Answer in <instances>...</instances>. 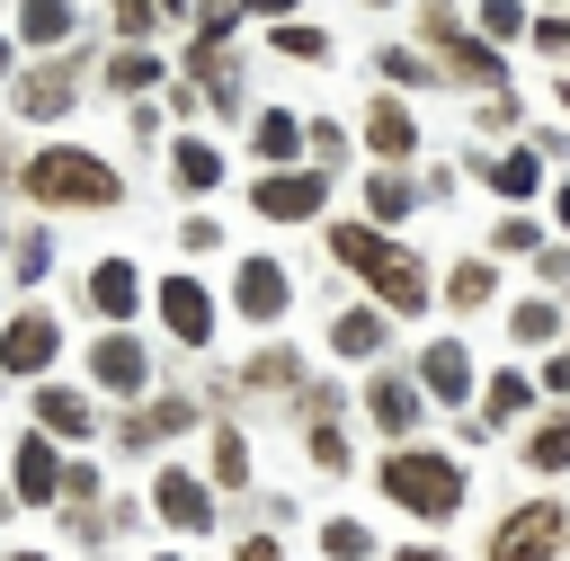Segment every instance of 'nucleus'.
Segmentation results:
<instances>
[{
	"instance_id": "39448f33",
	"label": "nucleus",
	"mask_w": 570,
	"mask_h": 561,
	"mask_svg": "<svg viewBox=\"0 0 570 561\" xmlns=\"http://www.w3.org/2000/svg\"><path fill=\"white\" fill-rule=\"evenodd\" d=\"M80 71H89V62H80V53L62 45V53L45 62V71H27V80H18V116H62V107H71V80H80Z\"/></svg>"
},
{
	"instance_id": "a211bd4d",
	"label": "nucleus",
	"mask_w": 570,
	"mask_h": 561,
	"mask_svg": "<svg viewBox=\"0 0 570 561\" xmlns=\"http://www.w3.org/2000/svg\"><path fill=\"white\" fill-rule=\"evenodd\" d=\"M18 490H27V499H53V490H62V463H53V445H45L36 427H27V445H18Z\"/></svg>"
},
{
	"instance_id": "4468645a",
	"label": "nucleus",
	"mask_w": 570,
	"mask_h": 561,
	"mask_svg": "<svg viewBox=\"0 0 570 561\" xmlns=\"http://www.w3.org/2000/svg\"><path fill=\"white\" fill-rule=\"evenodd\" d=\"M89 374H98L107 392H142V347H134V338H98V347H89Z\"/></svg>"
},
{
	"instance_id": "dca6fc26",
	"label": "nucleus",
	"mask_w": 570,
	"mask_h": 561,
	"mask_svg": "<svg viewBox=\"0 0 570 561\" xmlns=\"http://www.w3.org/2000/svg\"><path fill=\"white\" fill-rule=\"evenodd\" d=\"M134 294H142V276H134L125 258H98V267H89V303H98L107 321H116V312H134Z\"/></svg>"
},
{
	"instance_id": "f8f14e48",
	"label": "nucleus",
	"mask_w": 570,
	"mask_h": 561,
	"mask_svg": "<svg viewBox=\"0 0 570 561\" xmlns=\"http://www.w3.org/2000/svg\"><path fill=\"white\" fill-rule=\"evenodd\" d=\"M160 321H169V329H178V338L196 347V338L214 329V303H205V285H187V276H169V285H160Z\"/></svg>"
},
{
	"instance_id": "ea45409f",
	"label": "nucleus",
	"mask_w": 570,
	"mask_h": 561,
	"mask_svg": "<svg viewBox=\"0 0 570 561\" xmlns=\"http://www.w3.org/2000/svg\"><path fill=\"white\" fill-rule=\"evenodd\" d=\"M561 107H570V80H561Z\"/></svg>"
},
{
	"instance_id": "6e6552de",
	"label": "nucleus",
	"mask_w": 570,
	"mask_h": 561,
	"mask_svg": "<svg viewBox=\"0 0 570 561\" xmlns=\"http://www.w3.org/2000/svg\"><path fill=\"white\" fill-rule=\"evenodd\" d=\"M365 276H374V294H383L392 312H419V303H428V276H419L401 249H374V258H365Z\"/></svg>"
},
{
	"instance_id": "9d476101",
	"label": "nucleus",
	"mask_w": 570,
	"mask_h": 561,
	"mask_svg": "<svg viewBox=\"0 0 570 561\" xmlns=\"http://www.w3.org/2000/svg\"><path fill=\"white\" fill-rule=\"evenodd\" d=\"M365 142H374L383 160H401V151H419V116H410L401 98H374V107H365Z\"/></svg>"
},
{
	"instance_id": "2eb2a0df",
	"label": "nucleus",
	"mask_w": 570,
	"mask_h": 561,
	"mask_svg": "<svg viewBox=\"0 0 570 561\" xmlns=\"http://www.w3.org/2000/svg\"><path fill=\"white\" fill-rule=\"evenodd\" d=\"M419 374H428V392H436V401H463V392H472V356H463L454 338H436V347L419 356Z\"/></svg>"
},
{
	"instance_id": "bb28decb",
	"label": "nucleus",
	"mask_w": 570,
	"mask_h": 561,
	"mask_svg": "<svg viewBox=\"0 0 570 561\" xmlns=\"http://www.w3.org/2000/svg\"><path fill=\"white\" fill-rule=\"evenodd\" d=\"M508 329H517V338H552L561 321H552V303H517V312H508Z\"/></svg>"
},
{
	"instance_id": "f3484780",
	"label": "nucleus",
	"mask_w": 570,
	"mask_h": 561,
	"mask_svg": "<svg viewBox=\"0 0 570 561\" xmlns=\"http://www.w3.org/2000/svg\"><path fill=\"white\" fill-rule=\"evenodd\" d=\"M53 356V321H9V338H0V365L9 374H36Z\"/></svg>"
},
{
	"instance_id": "5701e85b",
	"label": "nucleus",
	"mask_w": 570,
	"mask_h": 561,
	"mask_svg": "<svg viewBox=\"0 0 570 561\" xmlns=\"http://www.w3.org/2000/svg\"><path fill=\"white\" fill-rule=\"evenodd\" d=\"M525 27H534V18H525V0H481V36H490V45H517Z\"/></svg>"
},
{
	"instance_id": "f704fd0d",
	"label": "nucleus",
	"mask_w": 570,
	"mask_h": 561,
	"mask_svg": "<svg viewBox=\"0 0 570 561\" xmlns=\"http://www.w3.org/2000/svg\"><path fill=\"white\" fill-rule=\"evenodd\" d=\"M240 18H294V0H240Z\"/></svg>"
},
{
	"instance_id": "cd10ccee",
	"label": "nucleus",
	"mask_w": 570,
	"mask_h": 561,
	"mask_svg": "<svg viewBox=\"0 0 570 561\" xmlns=\"http://www.w3.org/2000/svg\"><path fill=\"white\" fill-rule=\"evenodd\" d=\"M374 338H383V321H374V312H347V321H338V347H347V356H365Z\"/></svg>"
},
{
	"instance_id": "0eeeda50",
	"label": "nucleus",
	"mask_w": 570,
	"mask_h": 561,
	"mask_svg": "<svg viewBox=\"0 0 570 561\" xmlns=\"http://www.w3.org/2000/svg\"><path fill=\"white\" fill-rule=\"evenodd\" d=\"M552 543H561V508H517L490 561H552Z\"/></svg>"
},
{
	"instance_id": "b1692460",
	"label": "nucleus",
	"mask_w": 570,
	"mask_h": 561,
	"mask_svg": "<svg viewBox=\"0 0 570 561\" xmlns=\"http://www.w3.org/2000/svg\"><path fill=\"white\" fill-rule=\"evenodd\" d=\"M36 419L62 427V436H80V427H89V401H71V392H36Z\"/></svg>"
},
{
	"instance_id": "9b49d317",
	"label": "nucleus",
	"mask_w": 570,
	"mask_h": 561,
	"mask_svg": "<svg viewBox=\"0 0 570 561\" xmlns=\"http://www.w3.org/2000/svg\"><path fill=\"white\" fill-rule=\"evenodd\" d=\"M169 187H187V196L223 187V151H214L205 134H178V151H169Z\"/></svg>"
},
{
	"instance_id": "aec40b11",
	"label": "nucleus",
	"mask_w": 570,
	"mask_h": 561,
	"mask_svg": "<svg viewBox=\"0 0 570 561\" xmlns=\"http://www.w3.org/2000/svg\"><path fill=\"white\" fill-rule=\"evenodd\" d=\"M490 187H499V196H534V187H543V160H534V142H517L508 160H490Z\"/></svg>"
},
{
	"instance_id": "1a4fd4ad",
	"label": "nucleus",
	"mask_w": 570,
	"mask_h": 561,
	"mask_svg": "<svg viewBox=\"0 0 570 561\" xmlns=\"http://www.w3.org/2000/svg\"><path fill=\"white\" fill-rule=\"evenodd\" d=\"M232 303H240L249 321H276V312H285V267H276V258H249V267L232 276Z\"/></svg>"
},
{
	"instance_id": "7c9ffc66",
	"label": "nucleus",
	"mask_w": 570,
	"mask_h": 561,
	"mask_svg": "<svg viewBox=\"0 0 570 561\" xmlns=\"http://www.w3.org/2000/svg\"><path fill=\"white\" fill-rule=\"evenodd\" d=\"M374 62H383V80H428V62H419V53H401V45H383Z\"/></svg>"
},
{
	"instance_id": "2f4dec72",
	"label": "nucleus",
	"mask_w": 570,
	"mask_h": 561,
	"mask_svg": "<svg viewBox=\"0 0 570 561\" xmlns=\"http://www.w3.org/2000/svg\"><path fill=\"white\" fill-rule=\"evenodd\" d=\"M321 543H330L338 561H356V552H365V525H347V516H338V525H321Z\"/></svg>"
},
{
	"instance_id": "58836bf2",
	"label": "nucleus",
	"mask_w": 570,
	"mask_h": 561,
	"mask_svg": "<svg viewBox=\"0 0 570 561\" xmlns=\"http://www.w3.org/2000/svg\"><path fill=\"white\" fill-rule=\"evenodd\" d=\"M365 9H392V0H365Z\"/></svg>"
},
{
	"instance_id": "c85d7f7f",
	"label": "nucleus",
	"mask_w": 570,
	"mask_h": 561,
	"mask_svg": "<svg viewBox=\"0 0 570 561\" xmlns=\"http://www.w3.org/2000/svg\"><path fill=\"white\" fill-rule=\"evenodd\" d=\"M374 419H383V427H410V419H419V401H410L401 383H383V392H374Z\"/></svg>"
},
{
	"instance_id": "a878e982",
	"label": "nucleus",
	"mask_w": 570,
	"mask_h": 561,
	"mask_svg": "<svg viewBox=\"0 0 570 561\" xmlns=\"http://www.w3.org/2000/svg\"><path fill=\"white\" fill-rule=\"evenodd\" d=\"M525 36H534V53H552V62H570V9H552V18H534Z\"/></svg>"
},
{
	"instance_id": "c9c22d12",
	"label": "nucleus",
	"mask_w": 570,
	"mask_h": 561,
	"mask_svg": "<svg viewBox=\"0 0 570 561\" xmlns=\"http://www.w3.org/2000/svg\"><path fill=\"white\" fill-rule=\"evenodd\" d=\"M9 53H18V45H9V36H0V80H9Z\"/></svg>"
},
{
	"instance_id": "e433bc0d",
	"label": "nucleus",
	"mask_w": 570,
	"mask_h": 561,
	"mask_svg": "<svg viewBox=\"0 0 570 561\" xmlns=\"http://www.w3.org/2000/svg\"><path fill=\"white\" fill-rule=\"evenodd\" d=\"M561 223H570V187H561Z\"/></svg>"
},
{
	"instance_id": "20e7f679",
	"label": "nucleus",
	"mask_w": 570,
	"mask_h": 561,
	"mask_svg": "<svg viewBox=\"0 0 570 561\" xmlns=\"http://www.w3.org/2000/svg\"><path fill=\"white\" fill-rule=\"evenodd\" d=\"M321 196H330V169H276V178H258V187H249V205H258L267 223L321 214Z\"/></svg>"
},
{
	"instance_id": "423d86ee",
	"label": "nucleus",
	"mask_w": 570,
	"mask_h": 561,
	"mask_svg": "<svg viewBox=\"0 0 570 561\" xmlns=\"http://www.w3.org/2000/svg\"><path fill=\"white\" fill-rule=\"evenodd\" d=\"M27 53H62L71 36H80V9L71 0H18V27H9Z\"/></svg>"
},
{
	"instance_id": "6ab92c4d",
	"label": "nucleus",
	"mask_w": 570,
	"mask_h": 561,
	"mask_svg": "<svg viewBox=\"0 0 570 561\" xmlns=\"http://www.w3.org/2000/svg\"><path fill=\"white\" fill-rule=\"evenodd\" d=\"M249 142H258V160H294L303 151V125L285 107H267V116H249Z\"/></svg>"
},
{
	"instance_id": "412c9836",
	"label": "nucleus",
	"mask_w": 570,
	"mask_h": 561,
	"mask_svg": "<svg viewBox=\"0 0 570 561\" xmlns=\"http://www.w3.org/2000/svg\"><path fill=\"white\" fill-rule=\"evenodd\" d=\"M160 516H169V525H205V490H196L187 472H160Z\"/></svg>"
},
{
	"instance_id": "4c0bfd02",
	"label": "nucleus",
	"mask_w": 570,
	"mask_h": 561,
	"mask_svg": "<svg viewBox=\"0 0 570 561\" xmlns=\"http://www.w3.org/2000/svg\"><path fill=\"white\" fill-rule=\"evenodd\" d=\"M401 561H436V552H401Z\"/></svg>"
},
{
	"instance_id": "7ed1b4c3",
	"label": "nucleus",
	"mask_w": 570,
	"mask_h": 561,
	"mask_svg": "<svg viewBox=\"0 0 570 561\" xmlns=\"http://www.w3.org/2000/svg\"><path fill=\"white\" fill-rule=\"evenodd\" d=\"M419 36L445 53V71H463V80L499 89V45H490V36H463V18H454L445 0H428V9H419Z\"/></svg>"
},
{
	"instance_id": "393cba45",
	"label": "nucleus",
	"mask_w": 570,
	"mask_h": 561,
	"mask_svg": "<svg viewBox=\"0 0 570 561\" xmlns=\"http://www.w3.org/2000/svg\"><path fill=\"white\" fill-rule=\"evenodd\" d=\"M365 205H374V214H410V178H401V169H374V178H365Z\"/></svg>"
},
{
	"instance_id": "473e14b6",
	"label": "nucleus",
	"mask_w": 570,
	"mask_h": 561,
	"mask_svg": "<svg viewBox=\"0 0 570 561\" xmlns=\"http://www.w3.org/2000/svg\"><path fill=\"white\" fill-rule=\"evenodd\" d=\"M481 294H490V267H481V258H472V267H454V303H481Z\"/></svg>"
},
{
	"instance_id": "ddd939ff",
	"label": "nucleus",
	"mask_w": 570,
	"mask_h": 561,
	"mask_svg": "<svg viewBox=\"0 0 570 561\" xmlns=\"http://www.w3.org/2000/svg\"><path fill=\"white\" fill-rule=\"evenodd\" d=\"M98 80H107V89H160V53L134 36V45H116V53L98 62Z\"/></svg>"
},
{
	"instance_id": "f257e3e1",
	"label": "nucleus",
	"mask_w": 570,
	"mask_h": 561,
	"mask_svg": "<svg viewBox=\"0 0 570 561\" xmlns=\"http://www.w3.org/2000/svg\"><path fill=\"white\" fill-rule=\"evenodd\" d=\"M18 187H27L36 205H116V169H107L98 151H80V142L36 151V160L18 169Z\"/></svg>"
},
{
	"instance_id": "c756f323",
	"label": "nucleus",
	"mask_w": 570,
	"mask_h": 561,
	"mask_svg": "<svg viewBox=\"0 0 570 561\" xmlns=\"http://www.w3.org/2000/svg\"><path fill=\"white\" fill-rule=\"evenodd\" d=\"M525 463H543V472H561V463H570V427H543V436L525 445Z\"/></svg>"
},
{
	"instance_id": "4be33fe9",
	"label": "nucleus",
	"mask_w": 570,
	"mask_h": 561,
	"mask_svg": "<svg viewBox=\"0 0 570 561\" xmlns=\"http://www.w3.org/2000/svg\"><path fill=\"white\" fill-rule=\"evenodd\" d=\"M276 53H294V62H330V27H303V18H276Z\"/></svg>"
},
{
	"instance_id": "f03ea898",
	"label": "nucleus",
	"mask_w": 570,
	"mask_h": 561,
	"mask_svg": "<svg viewBox=\"0 0 570 561\" xmlns=\"http://www.w3.org/2000/svg\"><path fill=\"white\" fill-rule=\"evenodd\" d=\"M383 490H392L401 508H419V516H454V508H463V463L410 445V454H383Z\"/></svg>"
},
{
	"instance_id": "72a5a7b5",
	"label": "nucleus",
	"mask_w": 570,
	"mask_h": 561,
	"mask_svg": "<svg viewBox=\"0 0 570 561\" xmlns=\"http://www.w3.org/2000/svg\"><path fill=\"white\" fill-rule=\"evenodd\" d=\"M490 240H499V249H534V223H525V214H508V223H499Z\"/></svg>"
}]
</instances>
